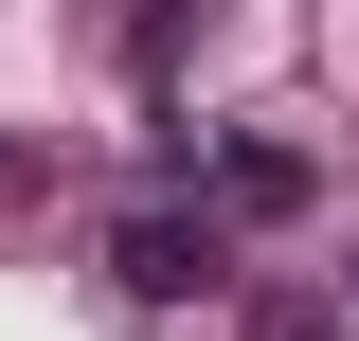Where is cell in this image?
Masks as SVG:
<instances>
[{"label":"cell","instance_id":"cell-1","mask_svg":"<svg viewBox=\"0 0 359 341\" xmlns=\"http://www.w3.org/2000/svg\"><path fill=\"white\" fill-rule=\"evenodd\" d=\"M108 288H126V305H216V288H233V234L180 215V198H144L126 234H108Z\"/></svg>","mask_w":359,"mask_h":341},{"label":"cell","instance_id":"cell-2","mask_svg":"<svg viewBox=\"0 0 359 341\" xmlns=\"http://www.w3.org/2000/svg\"><path fill=\"white\" fill-rule=\"evenodd\" d=\"M216 198H233V215H306V162H287V144H233Z\"/></svg>","mask_w":359,"mask_h":341},{"label":"cell","instance_id":"cell-3","mask_svg":"<svg viewBox=\"0 0 359 341\" xmlns=\"http://www.w3.org/2000/svg\"><path fill=\"white\" fill-rule=\"evenodd\" d=\"M0 198H36V144H0Z\"/></svg>","mask_w":359,"mask_h":341},{"label":"cell","instance_id":"cell-4","mask_svg":"<svg viewBox=\"0 0 359 341\" xmlns=\"http://www.w3.org/2000/svg\"><path fill=\"white\" fill-rule=\"evenodd\" d=\"M306 341H341V323H306Z\"/></svg>","mask_w":359,"mask_h":341}]
</instances>
